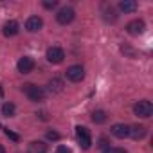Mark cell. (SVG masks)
Masks as SVG:
<instances>
[{"label": "cell", "instance_id": "ba28073f", "mask_svg": "<svg viewBox=\"0 0 153 153\" xmlns=\"http://www.w3.org/2000/svg\"><path fill=\"white\" fill-rule=\"evenodd\" d=\"M144 29H146V24H144L142 20H131V22L126 25V31H128L130 34H133V36L142 34V33H144Z\"/></svg>", "mask_w": 153, "mask_h": 153}, {"label": "cell", "instance_id": "44dd1931", "mask_svg": "<svg viewBox=\"0 0 153 153\" xmlns=\"http://www.w3.org/2000/svg\"><path fill=\"white\" fill-rule=\"evenodd\" d=\"M56 153H72V151H70L67 146H58V148H56Z\"/></svg>", "mask_w": 153, "mask_h": 153}, {"label": "cell", "instance_id": "9c48e42d", "mask_svg": "<svg viewBox=\"0 0 153 153\" xmlns=\"http://www.w3.org/2000/svg\"><path fill=\"white\" fill-rule=\"evenodd\" d=\"M42 27H43V20H42L40 16H29L27 22H25V29H27L29 33H36V31H40Z\"/></svg>", "mask_w": 153, "mask_h": 153}, {"label": "cell", "instance_id": "d6986e66", "mask_svg": "<svg viewBox=\"0 0 153 153\" xmlns=\"http://www.w3.org/2000/svg\"><path fill=\"white\" fill-rule=\"evenodd\" d=\"M103 153H126L123 148H105Z\"/></svg>", "mask_w": 153, "mask_h": 153}, {"label": "cell", "instance_id": "277c9868", "mask_svg": "<svg viewBox=\"0 0 153 153\" xmlns=\"http://www.w3.org/2000/svg\"><path fill=\"white\" fill-rule=\"evenodd\" d=\"M67 79L68 81H72V83H79L83 78H85V68L81 67V65H72V67H68L67 68Z\"/></svg>", "mask_w": 153, "mask_h": 153}, {"label": "cell", "instance_id": "9a60e30c", "mask_svg": "<svg viewBox=\"0 0 153 153\" xmlns=\"http://www.w3.org/2000/svg\"><path fill=\"white\" fill-rule=\"evenodd\" d=\"M29 153H47V146L43 142H40V140L38 142L34 140V142L29 144Z\"/></svg>", "mask_w": 153, "mask_h": 153}, {"label": "cell", "instance_id": "2e32d148", "mask_svg": "<svg viewBox=\"0 0 153 153\" xmlns=\"http://www.w3.org/2000/svg\"><path fill=\"white\" fill-rule=\"evenodd\" d=\"M92 121H94L96 124H103V123L106 121V114H105L103 110H96V112L92 114Z\"/></svg>", "mask_w": 153, "mask_h": 153}, {"label": "cell", "instance_id": "cb8c5ba5", "mask_svg": "<svg viewBox=\"0 0 153 153\" xmlns=\"http://www.w3.org/2000/svg\"><path fill=\"white\" fill-rule=\"evenodd\" d=\"M0 153H6V149H4V146L0 144Z\"/></svg>", "mask_w": 153, "mask_h": 153}, {"label": "cell", "instance_id": "7c38bea8", "mask_svg": "<svg viewBox=\"0 0 153 153\" xmlns=\"http://www.w3.org/2000/svg\"><path fill=\"white\" fill-rule=\"evenodd\" d=\"M47 87H49V92L51 94H59V92H63V81L59 79V78H52L49 83H47Z\"/></svg>", "mask_w": 153, "mask_h": 153}, {"label": "cell", "instance_id": "603a6c76", "mask_svg": "<svg viewBox=\"0 0 153 153\" xmlns=\"http://www.w3.org/2000/svg\"><path fill=\"white\" fill-rule=\"evenodd\" d=\"M101 148H108V140L106 139H101V144H99Z\"/></svg>", "mask_w": 153, "mask_h": 153}, {"label": "cell", "instance_id": "7402d4cb", "mask_svg": "<svg viewBox=\"0 0 153 153\" xmlns=\"http://www.w3.org/2000/svg\"><path fill=\"white\" fill-rule=\"evenodd\" d=\"M6 135H7L9 139H13V140H18V135H16L15 131H11V130H6Z\"/></svg>", "mask_w": 153, "mask_h": 153}, {"label": "cell", "instance_id": "5bb4252c", "mask_svg": "<svg viewBox=\"0 0 153 153\" xmlns=\"http://www.w3.org/2000/svg\"><path fill=\"white\" fill-rule=\"evenodd\" d=\"M119 9L124 13H133L137 9V2H133V0H123V2H119Z\"/></svg>", "mask_w": 153, "mask_h": 153}, {"label": "cell", "instance_id": "6da1fadb", "mask_svg": "<svg viewBox=\"0 0 153 153\" xmlns=\"http://www.w3.org/2000/svg\"><path fill=\"white\" fill-rule=\"evenodd\" d=\"M22 90H24L25 96H27L31 101H34V103H40V101L45 99V90H43V87H38V85L27 83V85H24Z\"/></svg>", "mask_w": 153, "mask_h": 153}, {"label": "cell", "instance_id": "7a4b0ae2", "mask_svg": "<svg viewBox=\"0 0 153 153\" xmlns=\"http://www.w3.org/2000/svg\"><path fill=\"white\" fill-rule=\"evenodd\" d=\"M76 139H78V142H79V146L83 149H90V146H92V135H90L88 128L78 126V128H76Z\"/></svg>", "mask_w": 153, "mask_h": 153}, {"label": "cell", "instance_id": "ffe728a7", "mask_svg": "<svg viewBox=\"0 0 153 153\" xmlns=\"http://www.w3.org/2000/svg\"><path fill=\"white\" fill-rule=\"evenodd\" d=\"M47 139L49 140H58L59 139V133L58 131H47Z\"/></svg>", "mask_w": 153, "mask_h": 153}, {"label": "cell", "instance_id": "4fadbf2b", "mask_svg": "<svg viewBox=\"0 0 153 153\" xmlns=\"http://www.w3.org/2000/svg\"><path fill=\"white\" fill-rule=\"evenodd\" d=\"M130 137H133L135 140L144 139V137H146V128H144L142 124H135V126H131V128H130Z\"/></svg>", "mask_w": 153, "mask_h": 153}, {"label": "cell", "instance_id": "8992f818", "mask_svg": "<svg viewBox=\"0 0 153 153\" xmlns=\"http://www.w3.org/2000/svg\"><path fill=\"white\" fill-rule=\"evenodd\" d=\"M74 16H76V13H74L72 7H61L58 11V15H56V20H58V24L67 25V24H70L74 20Z\"/></svg>", "mask_w": 153, "mask_h": 153}, {"label": "cell", "instance_id": "5b68a950", "mask_svg": "<svg viewBox=\"0 0 153 153\" xmlns=\"http://www.w3.org/2000/svg\"><path fill=\"white\" fill-rule=\"evenodd\" d=\"M45 56H47V61H49V63L58 65V63H61V61H63L65 52H63V49H61V47H49Z\"/></svg>", "mask_w": 153, "mask_h": 153}, {"label": "cell", "instance_id": "52a82bcc", "mask_svg": "<svg viewBox=\"0 0 153 153\" xmlns=\"http://www.w3.org/2000/svg\"><path fill=\"white\" fill-rule=\"evenodd\" d=\"M16 68H18V72H22V74H29V72H33V68H34V59H33L31 56H24V58L18 59Z\"/></svg>", "mask_w": 153, "mask_h": 153}, {"label": "cell", "instance_id": "3957f363", "mask_svg": "<svg viewBox=\"0 0 153 153\" xmlns=\"http://www.w3.org/2000/svg\"><path fill=\"white\" fill-rule=\"evenodd\" d=\"M133 112H135V115H139V117H142V119H148V117H151V114H153V105H151V101L142 99V101H139V103L133 106Z\"/></svg>", "mask_w": 153, "mask_h": 153}, {"label": "cell", "instance_id": "8fae6325", "mask_svg": "<svg viewBox=\"0 0 153 153\" xmlns=\"http://www.w3.org/2000/svg\"><path fill=\"white\" fill-rule=\"evenodd\" d=\"M110 131H112V135L117 137V139H126V137H130V126H126V124H114Z\"/></svg>", "mask_w": 153, "mask_h": 153}, {"label": "cell", "instance_id": "e0dca14e", "mask_svg": "<svg viewBox=\"0 0 153 153\" xmlns=\"http://www.w3.org/2000/svg\"><path fill=\"white\" fill-rule=\"evenodd\" d=\"M15 110H16V108H15L13 103H4V105H2V114H4L6 117H13V115H15Z\"/></svg>", "mask_w": 153, "mask_h": 153}, {"label": "cell", "instance_id": "ac0fdd59", "mask_svg": "<svg viewBox=\"0 0 153 153\" xmlns=\"http://www.w3.org/2000/svg\"><path fill=\"white\" fill-rule=\"evenodd\" d=\"M56 6H58L56 0H43V7H45V9H54Z\"/></svg>", "mask_w": 153, "mask_h": 153}, {"label": "cell", "instance_id": "30bf717a", "mask_svg": "<svg viewBox=\"0 0 153 153\" xmlns=\"http://www.w3.org/2000/svg\"><path fill=\"white\" fill-rule=\"evenodd\" d=\"M18 31H20V27H18V22H15V20L6 22V24H4V27H2V33H4V36H7V38L16 36V34H18Z\"/></svg>", "mask_w": 153, "mask_h": 153}]
</instances>
